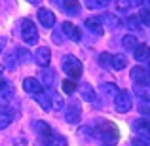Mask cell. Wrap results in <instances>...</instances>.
Listing matches in <instances>:
<instances>
[{"label": "cell", "instance_id": "1", "mask_svg": "<svg viewBox=\"0 0 150 146\" xmlns=\"http://www.w3.org/2000/svg\"><path fill=\"white\" fill-rule=\"evenodd\" d=\"M93 135L99 140H103L105 144H116L120 139V133H118L116 123L112 121H99V123L93 127Z\"/></svg>", "mask_w": 150, "mask_h": 146}, {"label": "cell", "instance_id": "2", "mask_svg": "<svg viewBox=\"0 0 150 146\" xmlns=\"http://www.w3.org/2000/svg\"><path fill=\"white\" fill-rule=\"evenodd\" d=\"M61 68H63V72H65L67 76H70L74 80V78H80L82 76L84 66H82L80 59H76L74 55H65L63 61H61Z\"/></svg>", "mask_w": 150, "mask_h": 146}, {"label": "cell", "instance_id": "3", "mask_svg": "<svg viewBox=\"0 0 150 146\" xmlns=\"http://www.w3.org/2000/svg\"><path fill=\"white\" fill-rule=\"evenodd\" d=\"M21 36H23L27 46H34L38 42V29L30 19H25L21 23Z\"/></svg>", "mask_w": 150, "mask_h": 146}, {"label": "cell", "instance_id": "4", "mask_svg": "<svg viewBox=\"0 0 150 146\" xmlns=\"http://www.w3.org/2000/svg\"><path fill=\"white\" fill-rule=\"evenodd\" d=\"M114 106H116L118 112H129L133 106V101H131V93L127 91V89H120V91L116 93V97H114Z\"/></svg>", "mask_w": 150, "mask_h": 146}, {"label": "cell", "instance_id": "5", "mask_svg": "<svg viewBox=\"0 0 150 146\" xmlns=\"http://www.w3.org/2000/svg\"><path fill=\"white\" fill-rule=\"evenodd\" d=\"M80 118H82V106H80L78 101L72 99V101L67 104V108H65V121L67 123H78Z\"/></svg>", "mask_w": 150, "mask_h": 146}, {"label": "cell", "instance_id": "6", "mask_svg": "<svg viewBox=\"0 0 150 146\" xmlns=\"http://www.w3.org/2000/svg\"><path fill=\"white\" fill-rule=\"evenodd\" d=\"M131 80L137 85H150V70L144 68V66H133Z\"/></svg>", "mask_w": 150, "mask_h": 146}, {"label": "cell", "instance_id": "7", "mask_svg": "<svg viewBox=\"0 0 150 146\" xmlns=\"http://www.w3.org/2000/svg\"><path fill=\"white\" fill-rule=\"evenodd\" d=\"M133 131L139 135V139L150 142V120H135L133 121Z\"/></svg>", "mask_w": 150, "mask_h": 146}, {"label": "cell", "instance_id": "8", "mask_svg": "<svg viewBox=\"0 0 150 146\" xmlns=\"http://www.w3.org/2000/svg\"><path fill=\"white\" fill-rule=\"evenodd\" d=\"M36 15H38V21H40V25L44 29H51L55 25V13L51 10H48V8H40Z\"/></svg>", "mask_w": 150, "mask_h": 146}, {"label": "cell", "instance_id": "9", "mask_svg": "<svg viewBox=\"0 0 150 146\" xmlns=\"http://www.w3.org/2000/svg\"><path fill=\"white\" fill-rule=\"evenodd\" d=\"M84 27L89 30V32H93L95 36H101V34L105 32V25H103L101 17H89V19H86Z\"/></svg>", "mask_w": 150, "mask_h": 146}, {"label": "cell", "instance_id": "10", "mask_svg": "<svg viewBox=\"0 0 150 146\" xmlns=\"http://www.w3.org/2000/svg\"><path fill=\"white\" fill-rule=\"evenodd\" d=\"M23 89H25L27 93H33V95L44 93V87H42V84L38 82V78H25V80H23Z\"/></svg>", "mask_w": 150, "mask_h": 146}, {"label": "cell", "instance_id": "11", "mask_svg": "<svg viewBox=\"0 0 150 146\" xmlns=\"http://www.w3.org/2000/svg\"><path fill=\"white\" fill-rule=\"evenodd\" d=\"M13 95H15L13 85L8 84V85H4V87H0V106H2V108H6V106L11 102Z\"/></svg>", "mask_w": 150, "mask_h": 146}, {"label": "cell", "instance_id": "12", "mask_svg": "<svg viewBox=\"0 0 150 146\" xmlns=\"http://www.w3.org/2000/svg\"><path fill=\"white\" fill-rule=\"evenodd\" d=\"M61 29H63V32H65L67 38H70L72 42H80V30H78L76 25H72V23L65 21V23L61 25Z\"/></svg>", "mask_w": 150, "mask_h": 146}, {"label": "cell", "instance_id": "13", "mask_svg": "<svg viewBox=\"0 0 150 146\" xmlns=\"http://www.w3.org/2000/svg\"><path fill=\"white\" fill-rule=\"evenodd\" d=\"M34 59L38 61V65H40V66H48L50 61H51V51H50V48H46V46H40V48L36 49V55H34Z\"/></svg>", "mask_w": 150, "mask_h": 146}, {"label": "cell", "instance_id": "14", "mask_svg": "<svg viewBox=\"0 0 150 146\" xmlns=\"http://www.w3.org/2000/svg\"><path fill=\"white\" fill-rule=\"evenodd\" d=\"M53 78H55V74H53V70L48 68V66H42V70H40V84H42V87H51L53 85Z\"/></svg>", "mask_w": 150, "mask_h": 146}, {"label": "cell", "instance_id": "15", "mask_svg": "<svg viewBox=\"0 0 150 146\" xmlns=\"http://www.w3.org/2000/svg\"><path fill=\"white\" fill-rule=\"evenodd\" d=\"M42 142H44V146H67V139L57 133H51L48 137H42Z\"/></svg>", "mask_w": 150, "mask_h": 146}, {"label": "cell", "instance_id": "16", "mask_svg": "<svg viewBox=\"0 0 150 146\" xmlns=\"http://www.w3.org/2000/svg\"><path fill=\"white\" fill-rule=\"evenodd\" d=\"M61 8L69 15H78L80 13V2L78 0H61Z\"/></svg>", "mask_w": 150, "mask_h": 146}, {"label": "cell", "instance_id": "17", "mask_svg": "<svg viewBox=\"0 0 150 146\" xmlns=\"http://www.w3.org/2000/svg\"><path fill=\"white\" fill-rule=\"evenodd\" d=\"M110 66H112L114 70H124L125 66H127V57L122 55V53L112 55V57H110Z\"/></svg>", "mask_w": 150, "mask_h": 146}, {"label": "cell", "instance_id": "18", "mask_svg": "<svg viewBox=\"0 0 150 146\" xmlns=\"http://www.w3.org/2000/svg\"><path fill=\"white\" fill-rule=\"evenodd\" d=\"M133 57L137 59V61H146L150 57V48L148 44H139L135 49H133Z\"/></svg>", "mask_w": 150, "mask_h": 146}, {"label": "cell", "instance_id": "19", "mask_svg": "<svg viewBox=\"0 0 150 146\" xmlns=\"http://www.w3.org/2000/svg\"><path fill=\"white\" fill-rule=\"evenodd\" d=\"M101 21L106 23L110 30H116V29H120V27H122V21L116 17V15H112V13H105V15L101 17Z\"/></svg>", "mask_w": 150, "mask_h": 146}, {"label": "cell", "instance_id": "20", "mask_svg": "<svg viewBox=\"0 0 150 146\" xmlns=\"http://www.w3.org/2000/svg\"><path fill=\"white\" fill-rule=\"evenodd\" d=\"M80 95H82V99L84 101H88V102H95V99H97V95H95V91H93V87L89 84H84L80 87Z\"/></svg>", "mask_w": 150, "mask_h": 146}, {"label": "cell", "instance_id": "21", "mask_svg": "<svg viewBox=\"0 0 150 146\" xmlns=\"http://www.w3.org/2000/svg\"><path fill=\"white\" fill-rule=\"evenodd\" d=\"M122 46H124L127 51H133L137 46H139V40H137L135 34H125V36L122 38Z\"/></svg>", "mask_w": 150, "mask_h": 146}, {"label": "cell", "instance_id": "22", "mask_svg": "<svg viewBox=\"0 0 150 146\" xmlns=\"http://www.w3.org/2000/svg\"><path fill=\"white\" fill-rule=\"evenodd\" d=\"M11 120H13V112L11 110H8V108L0 110V129H6L11 123Z\"/></svg>", "mask_w": 150, "mask_h": 146}, {"label": "cell", "instance_id": "23", "mask_svg": "<svg viewBox=\"0 0 150 146\" xmlns=\"http://www.w3.org/2000/svg\"><path fill=\"white\" fill-rule=\"evenodd\" d=\"M133 91H135V95L139 97V99L150 102V85H135V87H133Z\"/></svg>", "mask_w": 150, "mask_h": 146}, {"label": "cell", "instance_id": "24", "mask_svg": "<svg viewBox=\"0 0 150 146\" xmlns=\"http://www.w3.org/2000/svg\"><path fill=\"white\" fill-rule=\"evenodd\" d=\"M34 129H36V133L40 137H48V135H51V127L48 123H46V121H34Z\"/></svg>", "mask_w": 150, "mask_h": 146}, {"label": "cell", "instance_id": "25", "mask_svg": "<svg viewBox=\"0 0 150 146\" xmlns=\"http://www.w3.org/2000/svg\"><path fill=\"white\" fill-rule=\"evenodd\" d=\"M110 4V0H86V6L89 10H103Z\"/></svg>", "mask_w": 150, "mask_h": 146}, {"label": "cell", "instance_id": "26", "mask_svg": "<svg viewBox=\"0 0 150 146\" xmlns=\"http://www.w3.org/2000/svg\"><path fill=\"white\" fill-rule=\"evenodd\" d=\"M103 93H105L106 97H116V93H118V85H116V84H112V82H108V84L103 85Z\"/></svg>", "mask_w": 150, "mask_h": 146}, {"label": "cell", "instance_id": "27", "mask_svg": "<svg viewBox=\"0 0 150 146\" xmlns=\"http://www.w3.org/2000/svg\"><path fill=\"white\" fill-rule=\"evenodd\" d=\"M36 101H38V104H40L44 110H50V108H51V102H50L51 97H48L46 93H40V95H36Z\"/></svg>", "mask_w": 150, "mask_h": 146}, {"label": "cell", "instance_id": "28", "mask_svg": "<svg viewBox=\"0 0 150 146\" xmlns=\"http://www.w3.org/2000/svg\"><path fill=\"white\" fill-rule=\"evenodd\" d=\"M63 91L69 93V95H72L74 91H76V84H74V80H70V78H67V80H63Z\"/></svg>", "mask_w": 150, "mask_h": 146}, {"label": "cell", "instance_id": "29", "mask_svg": "<svg viewBox=\"0 0 150 146\" xmlns=\"http://www.w3.org/2000/svg\"><path fill=\"white\" fill-rule=\"evenodd\" d=\"M17 61L19 63H30V61H33V57H30V53L25 48H19L17 49Z\"/></svg>", "mask_w": 150, "mask_h": 146}, {"label": "cell", "instance_id": "30", "mask_svg": "<svg viewBox=\"0 0 150 146\" xmlns=\"http://www.w3.org/2000/svg\"><path fill=\"white\" fill-rule=\"evenodd\" d=\"M17 55H6V59H4V65H6V68L13 70L15 66H17Z\"/></svg>", "mask_w": 150, "mask_h": 146}, {"label": "cell", "instance_id": "31", "mask_svg": "<svg viewBox=\"0 0 150 146\" xmlns=\"http://www.w3.org/2000/svg\"><path fill=\"white\" fill-rule=\"evenodd\" d=\"M139 21L143 23V25L150 27V10H148V8H144V10L139 11Z\"/></svg>", "mask_w": 150, "mask_h": 146}, {"label": "cell", "instance_id": "32", "mask_svg": "<svg viewBox=\"0 0 150 146\" xmlns=\"http://www.w3.org/2000/svg\"><path fill=\"white\" fill-rule=\"evenodd\" d=\"M139 17H135V15H133V17H127V27L131 30H135V32H139L141 30V25H139Z\"/></svg>", "mask_w": 150, "mask_h": 146}, {"label": "cell", "instance_id": "33", "mask_svg": "<svg viewBox=\"0 0 150 146\" xmlns=\"http://www.w3.org/2000/svg\"><path fill=\"white\" fill-rule=\"evenodd\" d=\"M110 57H112L110 53H106V51H103V53H99V57H97V61H99V65L106 66V65H110Z\"/></svg>", "mask_w": 150, "mask_h": 146}, {"label": "cell", "instance_id": "34", "mask_svg": "<svg viewBox=\"0 0 150 146\" xmlns=\"http://www.w3.org/2000/svg\"><path fill=\"white\" fill-rule=\"evenodd\" d=\"M51 106H53V108H57V110H61L63 106V99L59 97V95H51Z\"/></svg>", "mask_w": 150, "mask_h": 146}, {"label": "cell", "instance_id": "35", "mask_svg": "<svg viewBox=\"0 0 150 146\" xmlns=\"http://www.w3.org/2000/svg\"><path fill=\"white\" fill-rule=\"evenodd\" d=\"M129 8H131V6H129L127 0H116V10L118 11H127Z\"/></svg>", "mask_w": 150, "mask_h": 146}, {"label": "cell", "instance_id": "36", "mask_svg": "<svg viewBox=\"0 0 150 146\" xmlns=\"http://www.w3.org/2000/svg\"><path fill=\"white\" fill-rule=\"evenodd\" d=\"M139 112L143 114V116H148V118H150V104H146V102L139 104Z\"/></svg>", "mask_w": 150, "mask_h": 146}, {"label": "cell", "instance_id": "37", "mask_svg": "<svg viewBox=\"0 0 150 146\" xmlns=\"http://www.w3.org/2000/svg\"><path fill=\"white\" fill-rule=\"evenodd\" d=\"M148 144H150V142H146V140H143V139H139V137L131 140V146H148Z\"/></svg>", "mask_w": 150, "mask_h": 146}, {"label": "cell", "instance_id": "38", "mask_svg": "<svg viewBox=\"0 0 150 146\" xmlns=\"http://www.w3.org/2000/svg\"><path fill=\"white\" fill-rule=\"evenodd\" d=\"M127 2H129V6H141L144 0H127Z\"/></svg>", "mask_w": 150, "mask_h": 146}, {"label": "cell", "instance_id": "39", "mask_svg": "<svg viewBox=\"0 0 150 146\" xmlns=\"http://www.w3.org/2000/svg\"><path fill=\"white\" fill-rule=\"evenodd\" d=\"M53 42H55V44L63 42V40H61V34H59V32H53Z\"/></svg>", "mask_w": 150, "mask_h": 146}, {"label": "cell", "instance_id": "40", "mask_svg": "<svg viewBox=\"0 0 150 146\" xmlns=\"http://www.w3.org/2000/svg\"><path fill=\"white\" fill-rule=\"evenodd\" d=\"M6 38H4V36H0V53H2V49H4V46H6Z\"/></svg>", "mask_w": 150, "mask_h": 146}, {"label": "cell", "instance_id": "41", "mask_svg": "<svg viewBox=\"0 0 150 146\" xmlns=\"http://www.w3.org/2000/svg\"><path fill=\"white\" fill-rule=\"evenodd\" d=\"M27 2H30V4H38L40 0H27Z\"/></svg>", "mask_w": 150, "mask_h": 146}, {"label": "cell", "instance_id": "42", "mask_svg": "<svg viewBox=\"0 0 150 146\" xmlns=\"http://www.w3.org/2000/svg\"><path fill=\"white\" fill-rule=\"evenodd\" d=\"M144 2H146V8L150 10V0H144Z\"/></svg>", "mask_w": 150, "mask_h": 146}, {"label": "cell", "instance_id": "43", "mask_svg": "<svg viewBox=\"0 0 150 146\" xmlns=\"http://www.w3.org/2000/svg\"><path fill=\"white\" fill-rule=\"evenodd\" d=\"M2 72H4V68H2V66H0V78H2Z\"/></svg>", "mask_w": 150, "mask_h": 146}, {"label": "cell", "instance_id": "44", "mask_svg": "<svg viewBox=\"0 0 150 146\" xmlns=\"http://www.w3.org/2000/svg\"><path fill=\"white\" fill-rule=\"evenodd\" d=\"M148 70H150V63H148Z\"/></svg>", "mask_w": 150, "mask_h": 146}]
</instances>
